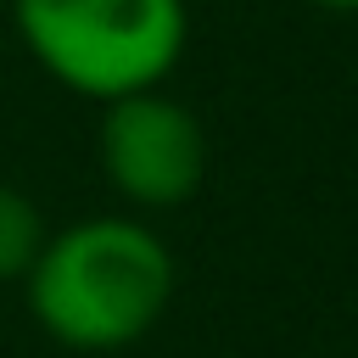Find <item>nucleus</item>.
I'll list each match as a JSON object with an SVG mask.
<instances>
[{
    "instance_id": "nucleus-1",
    "label": "nucleus",
    "mask_w": 358,
    "mask_h": 358,
    "mask_svg": "<svg viewBox=\"0 0 358 358\" xmlns=\"http://www.w3.org/2000/svg\"><path fill=\"white\" fill-rule=\"evenodd\" d=\"M28 313L39 330L73 352H117L151 336V324L173 302V252L145 218L101 213L78 218L34 252Z\"/></svg>"
},
{
    "instance_id": "nucleus-2",
    "label": "nucleus",
    "mask_w": 358,
    "mask_h": 358,
    "mask_svg": "<svg viewBox=\"0 0 358 358\" xmlns=\"http://www.w3.org/2000/svg\"><path fill=\"white\" fill-rule=\"evenodd\" d=\"M28 56L90 101L162 84L185 56V0H11Z\"/></svg>"
},
{
    "instance_id": "nucleus-3",
    "label": "nucleus",
    "mask_w": 358,
    "mask_h": 358,
    "mask_svg": "<svg viewBox=\"0 0 358 358\" xmlns=\"http://www.w3.org/2000/svg\"><path fill=\"white\" fill-rule=\"evenodd\" d=\"M101 168L123 201L140 213L185 207L207 179V134L201 117L162 95V84L106 101L101 117Z\"/></svg>"
},
{
    "instance_id": "nucleus-4",
    "label": "nucleus",
    "mask_w": 358,
    "mask_h": 358,
    "mask_svg": "<svg viewBox=\"0 0 358 358\" xmlns=\"http://www.w3.org/2000/svg\"><path fill=\"white\" fill-rule=\"evenodd\" d=\"M39 246H45L39 207L17 185H0V280H22Z\"/></svg>"
},
{
    "instance_id": "nucleus-5",
    "label": "nucleus",
    "mask_w": 358,
    "mask_h": 358,
    "mask_svg": "<svg viewBox=\"0 0 358 358\" xmlns=\"http://www.w3.org/2000/svg\"><path fill=\"white\" fill-rule=\"evenodd\" d=\"M308 6H319V11H358V0H308Z\"/></svg>"
}]
</instances>
